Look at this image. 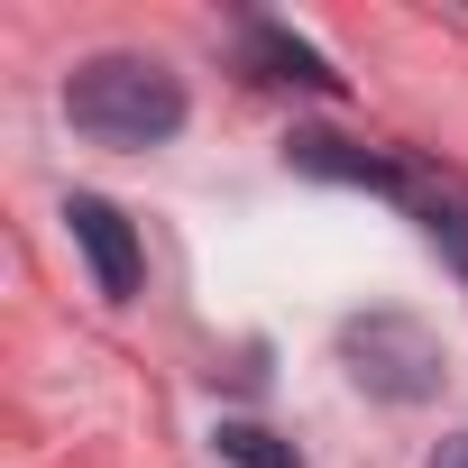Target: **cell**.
Wrapping results in <instances>:
<instances>
[{
    "label": "cell",
    "mask_w": 468,
    "mask_h": 468,
    "mask_svg": "<svg viewBox=\"0 0 468 468\" xmlns=\"http://www.w3.org/2000/svg\"><path fill=\"white\" fill-rule=\"evenodd\" d=\"M404 202L422 211V229H431V239L450 249V267L468 276V202H459L450 184H422V175H404Z\"/></svg>",
    "instance_id": "cell-6"
},
{
    "label": "cell",
    "mask_w": 468,
    "mask_h": 468,
    "mask_svg": "<svg viewBox=\"0 0 468 468\" xmlns=\"http://www.w3.org/2000/svg\"><path fill=\"white\" fill-rule=\"evenodd\" d=\"M65 220H74V239H83V258H92V285H101L111 303H129V294H138V229L120 220V202L74 193Z\"/></svg>",
    "instance_id": "cell-3"
},
{
    "label": "cell",
    "mask_w": 468,
    "mask_h": 468,
    "mask_svg": "<svg viewBox=\"0 0 468 468\" xmlns=\"http://www.w3.org/2000/svg\"><path fill=\"white\" fill-rule=\"evenodd\" d=\"M249 56H258V74L267 83H303V92H340V74L303 47V37H285L276 19H249Z\"/></svg>",
    "instance_id": "cell-5"
},
{
    "label": "cell",
    "mask_w": 468,
    "mask_h": 468,
    "mask_svg": "<svg viewBox=\"0 0 468 468\" xmlns=\"http://www.w3.org/2000/svg\"><path fill=\"white\" fill-rule=\"evenodd\" d=\"M431 468H468V431H450V441L431 450Z\"/></svg>",
    "instance_id": "cell-8"
},
{
    "label": "cell",
    "mask_w": 468,
    "mask_h": 468,
    "mask_svg": "<svg viewBox=\"0 0 468 468\" xmlns=\"http://www.w3.org/2000/svg\"><path fill=\"white\" fill-rule=\"evenodd\" d=\"M340 358H349V377L367 386V395H386V404H422L431 386H441V340L422 331V322H404V313H367V322H349L340 331Z\"/></svg>",
    "instance_id": "cell-2"
},
{
    "label": "cell",
    "mask_w": 468,
    "mask_h": 468,
    "mask_svg": "<svg viewBox=\"0 0 468 468\" xmlns=\"http://www.w3.org/2000/svg\"><path fill=\"white\" fill-rule=\"evenodd\" d=\"M211 441H220V459H239V468H303V459H294L276 431H258V422H220Z\"/></svg>",
    "instance_id": "cell-7"
},
{
    "label": "cell",
    "mask_w": 468,
    "mask_h": 468,
    "mask_svg": "<svg viewBox=\"0 0 468 468\" xmlns=\"http://www.w3.org/2000/svg\"><path fill=\"white\" fill-rule=\"evenodd\" d=\"M285 156H294L303 175H331V184H367V193H404V175H413V165H395V156H367V147H349V138H331V129H303Z\"/></svg>",
    "instance_id": "cell-4"
},
{
    "label": "cell",
    "mask_w": 468,
    "mask_h": 468,
    "mask_svg": "<svg viewBox=\"0 0 468 468\" xmlns=\"http://www.w3.org/2000/svg\"><path fill=\"white\" fill-rule=\"evenodd\" d=\"M65 120L92 147H156V138L184 129V83L156 56H92L65 83Z\"/></svg>",
    "instance_id": "cell-1"
}]
</instances>
